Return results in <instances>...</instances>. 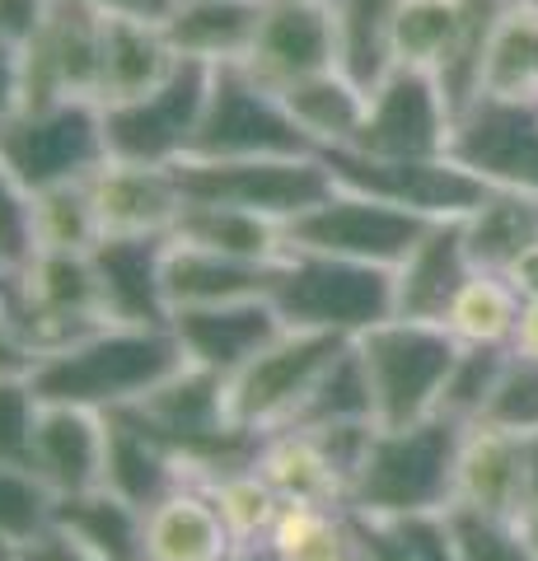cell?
<instances>
[{
	"label": "cell",
	"instance_id": "6da1fadb",
	"mask_svg": "<svg viewBox=\"0 0 538 561\" xmlns=\"http://www.w3.org/2000/svg\"><path fill=\"white\" fill-rule=\"evenodd\" d=\"M187 365L173 328H117L103 323L84 337L51 346L33 360L28 383L38 402L113 412L154 393L169 375Z\"/></svg>",
	"mask_w": 538,
	"mask_h": 561
},
{
	"label": "cell",
	"instance_id": "7a4b0ae2",
	"mask_svg": "<svg viewBox=\"0 0 538 561\" xmlns=\"http://www.w3.org/2000/svg\"><path fill=\"white\" fill-rule=\"evenodd\" d=\"M463 426L449 416H426L412 426H379L346 491V511L366 519H393L455 505V463Z\"/></svg>",
	"mask_w": 538,
	"mask_h": 561
},
{
	"label": "cell",
	"instance_id": "3957f363",
	"mask_svg": "<svg viewBox=\"0 0 538 561\" xmlns=\"http://www.w3.org/2000/svg\"><path fill=\"white\" fill-rule=\"evenodd\" d=\"M267 300L286 328L360 337L375 323L393 319V267L328 253H286Z\"/></svg>",
	"mask_w": 538,
	"mask_h": 561
},
{
	"label": "cell",
	"instance_id": "277c9868",
	"mask_svg": "<svg viewBox=\"0 0 538 561\" xmlns=\"http://www.w3.org/2000/svg\"><path fill=\"white\" fill-rule=\"evenodd\" d=\"M356 351L370 375L379 426H412V421L436 416L445 375L459 356V342L440 323L385 319L370 332H360Z\"/></svg>",
	"mask_w": 538,
	"mask_h": 561
},
{
	"label": "cell",
	"instance_id": "5b68a950",
	"mask_svg": "<svg viewBox=\"0 0 538 561\" xmlns=\"http://www.w3.org/2000/svg\"><path fill=\"white\" fill-rule=\"evenodd\" d=\"M193 154L197 160H276V154L290 160L319 150L272 84L257 80L249 66H216Z\"/></svg>",
	"mask_w": 538,
	"mask_h": 561
},
{
	"label": "cell",
	"instance_id": "8992f818",
	"mask_svg": "<svg viewBox=\"0 0 538 561\" xmlns=\"http://www.w3.org/2000/svg\"><path fill=\"white\" fill-rule=\"evenodd\" d=\"M0 160L28 192L84 183L108 164L99 99H57L38 108H20L0 127Z\"/></svg>",
	"mask_w": 538,
	"mask_h": 561
},
{
	"label": "cell",
	"instance_id": "52a82bcc",
	"mask_svg": "<svg viewBox=\"0 0 538 561\" xmlns=\"http://www.w3.org/2000/svg\"><path fill=\"white\" fill-rule=\"evenodd\" d=\"M206 90H211V66L183 61L169 70L150 94L103 103V140L108 160L123 164H160L173 169L193 154V140L202 127Z\"/></svg>",
	"mask_w": 538,
	"mask_h": 561
},
{
	"label": "cell",
	"instance_id": "ba28073f",
	"mask_svg": "<svg viewBox=\"0 0 538 561\" xmlns=\"http://www.w3.org/2000/svg\"><path fill=\"white\" fill-rule=\"evenodd\" d=\"M173 169H179L187 202L253 210V216H267L276 225H290L337 187L323 154H290V160L282 154L276 160H197V154H187Z\"/></svg>",
	"mask_w": 538,
	"mask_h": 561
},
{
	"label": "cell",
	"instance_id": "9c48e42d",
	"mask_svg": "<svg viewBox=\"0 0 538 561\" xmlns=\"http://www.w3.org/2000/svg\"><path fill=\"white\" fill-rule=\"evenodd\" d=\"M431 225L436 220L416 216V210L337 183L319 206H309L305 216L286 225V253H328L370 262V267H398Z\"/></svg>",
	"mask_w": 538,
	"mask_h": 561
},
{
	"label": "cell",
	"instance_id": "30bf717a",
	"mask_svg": "<svg viewBox=\"0 0 538 561\" xmlns=\"http://www.w3.org/2000/svg\"><path fill=\"white\" fill-rule=\"evenodd\" d=\"M356 337H337V332H300L286 328L276 342H267L239 375L225 379V402H230V421L249 435H272L286 426V416L300 408V398L314 389V379L342 356V346Z\"/></svg>",
	"mask_w": 538,
	"mask_h": 561
},
{
	"label": "cell",
	"instance_id": "8fae6325",
	"mask_svg": "<svg viewBox=\"0 0 538 561\" xmlns=\"http://www.w3.org/2000/svg\"><path fill=\"white\" fill-rule=\"evenodd\" d=\"M5 290H10L14 323H20L24 342L33 346V360L51 346H66V342L84 337V332L103 328L99 280H94L90 253L38 249L20 272L5 276Z\"/></svg>",
	"mask_w": 538,
	"mask_h": 561
},
{
	"label": "cell",
	"instance_id": "7c38bea8",
	"mask_svg": "<svg viewBox=\"0 0 538 561\" xmlns=\"http://www.w3.org/2000/svg\"><path fill=\"white\" fill-rule=\"evenodd\" d=\"M323 164L333 169L342 187L370 192V197L416 210L426 220H463L492 192L478 173H468L449 154H436V160H379V154L360 150H323Z\"/></svg>",
	"mask_w": 538,
	"mask_h": 561
},
{
	"label": "cell",
	"instance_id": "4fadbf2b",
	"mask_svg": "<svg viewBox=\"0 0 538 561\" xmlns=\"http://www.w3.org/2000/svg\"><path fill=\"white\" fill-rule=\"evenodd\" d=\"M449 131H455V113L436 76L393 66L366 94V122L342 150L379 154V160H436V154H449Z\"/></svg>",
	"mask_w": 538,
	"mask_h": 561
},
{
	"label": "cell",
	"instance_id": "5bb4252c",
	"mask_svg": "<svg viewBox=\"0 0 538 561\" xmlns=\"http://www.w3.org/2000/svg\"><path fill=\"white\" fill-rule=\"evenodd\" d=\"M103 20L108 14H99L84 0H51L47 20L24 43L20 108H38V103H57V99H99Z\"/></svg>",
	"mask_w": 538,
	"mask_h": 561
},
{
	"label": "cell",
	"instance_id": "9a60e30c",
	"mask_svg": "<svg viewBox=\"0 0 538 561\" xmlns=\"http://www.w3.org/2000/svg\"><path fill=\"white\" fill-rule=\"evenodd\" d=\"M449 160L488 187L538 197V99H478L455 117Z\"/></svg>",
	"mask_w": 538,
	"mask_h": 561
},
{
	"label": "cell",
	"instance_id": "2e32d148",
	"mask_svg": "<svg viewBox=\"0 0 538 561\" xmlns=\"http://www.w3.org/2000/svg\"><path fill=\"white\" fill-rule=\"evenodd\" d=\"M169 234H103L90 262L99 280L103 323L117 328H169L173 305L164 295Z\"/></svg>",
	"mask_w": 538,
	"mask_h": 561
},
{
	"label": "cell",
	"instance_id": "e0dca14e",
	"mask_svg": "<svg viewBox=\"0 0 538 561\" xmlns=\"http://www.w3.org/2000/svg\"><path fill=\"white\" fill-rule=\"evenodd\" d=\"M249 70L276 94L286 84L337 66V33L328 0H263V20L249 51Z\"/></svg>",
	"mask_w": 538,
	"mask_h": 561
},
{
	"label": "cell",
	"instance_id": "ac0fdd59",
	"mask_svg": "<svg viewBox=\"0 0 538 561\" xmlns=\"http://www.w3.org/2000/svg\"><path fill=\"white\" fill-rule=\"evenodd\" d=\"M173 337L187 365H202L220 379L239 375L244 365L286 332L272 300H230V305H187L173 309Z\"/></svg>",
	"mask_w": 538,
	"mask_h": 561
},
{
	"label": "cell",
	"instance_id": "d6986e66",
	"mask_svg": "<svg viewBox=\"0 0 538 561\" xmlns=\"http://www.w3.org/2000/svg\"><path fill=\"white\" fill-rule=\"evenodd\" d=\"M84 183H90L99 239L103 234H173V225H179L187 206L179 169H160V164L108 160Z\"/></svg>",
	"mask_w": 538,
	"mask_h": 561
},
{
	"label": "cell",
	"instance_id": "ffe728a7",
	"mask_svg": "<svg viewBox=\"0 0 538 561\" xmlns=\"http://www.w3.org/2000/svg\"><path fill=\"white\" fill-rule=\"evenodd\" d=\"M179 482H187L179 449L150 426L136 402L103 412V486L131 501L136 511H150Z\"/></svg>",
	"mask_w": 538,
	"mask_h": 561
},
{
	"label": "cell",
	"instance_id": "44dd1931",
	"mask_svg": "<svg viewBox=\"0 0 538 561\" xmlns=\"http://www.w3.org/2000/svg\"><path fill=\"white\" fill-rule=\"evenodd\" d=\"M473 272L478 267L463 239V220H436L416 239V249L393 267V319L445 328L449 305Z\"/></svg>",
	"mask_w": 538,
	"mask_h": 561
},
{
	"label": "cell",
	"instance_id": "7402d4cb",
	"mask_svg": "<svg viewBox=\"0 0 538 561\" xmlns=\"http://www.w3.org/2000/svg\"><path fill=\"white\" fill-rule=\"evenodd\" d=\"M28 468L51 486V496L103 486V412L43 402Z\"/></svg>",
	"mask_w": 538,
	"mask_h": 561
},
{
	"label": "cell",
	"instance_id": "603a6c76",
	"mask_svg": "<svg viewBox=\"0 0 538 561\" xmlns=\"http://www.w3.org/2000/svg\"><path fill=\"white\" fill-rule=\"evenodd\" d=\"M282 262L225 257L211 249H193L169 234L164 253V295L173 309L187 305H230V300H267Z\"/></svg>",
	"mask_w": 538,
	"mask_h": 561
},
{
	"label": "cell",
	"instance_id": "cb8c5ba5",
	"mask_svg": "<svg viewBox=\"0 0 538 561\" xmlns=\"http://www.w3.org/2000/svg\"><path fill=\"white\" fill-rule=\"evenodd\" d=\"M230 552L234 534L202 482H179L146 511V561H225Z\"/></svg>",
	"mask_w": 538,
	"mask_h": 561
},
{
	"label": "cell",
	"instance_id": "d4e9b609",
	"mask_svg": "<svg viewBox=\"0 0 538 561\" xmlns=\"http://www.w3.org/2000/svg\"><path fill=\"white\" fill-rule=\"evenodd\" d=\"M455 505H473L488 515L525 511V468H519V435L473 421L463 426L455 463Z\"/></svg>",
	"mask_w": 538,
	"mask_h": 561
},
{
	"label": "cell",
	"instance_id": "484cf974",
	"mask_svg": "<svg viewBox=\"0 0 538 561\" xmlns=\"http://www.w3.org/2000/svg\"><path fill=\"white\" fill-rule=\"evenodd\" d=\"M257 20H263V0H179L164 20V33L183 61L202 66H244Z\"/></svg>",
	"mask_w": 538,
	"mask_h": 561
},
{
	"label": "cell",
	"instance_id": "4316f807",
	"mask_svg": "<svg viewBox=\"0 0 538 561\" xmlns=\"http://www.w3.org/2000/svg\"><path fill=\"white\" fill-rule=\"evenodd\" d=\"M179 66L164 24L154 20H103V76H99V103L150 94L169 70Z\"/></svg>",
	"mask_w": 538,
	"mask_h": 561
},
{
	"label": "cell",
	"instance_id": "83f0119b",
	"mask_svg": "<svg viewBox=\"0 0 538 561\" xmlns=\"http://www.w3.org/2000/svg\"><path fill=\"white\" fill-rule=\"evenodd\" d=\"M51 529L71 534L80 548H90L103 561H146V511H136L108 486L57 496Z\"/></svg>",
	"mask_w": 538,
	"mask_h": 561
},
{
	"label": "cell",
	"instance_id": "f1b7e54d",
	"mask_svg": "<svg viewBox=\"0 0 538 561\" xmlns=\"http://www.w3.org/2000/svg\"><path fill=\"white\" fill-rule=\"evenodd\" d=\"M463 239H468V253H473V267L511 272L538 243V197L534 192L492 187L463 216Z\"/></svg>",
	"mask_w": 538,
	"mask_h": 561
},
{
	"label": "cell",
	"instance_id": "f546056e",
	"mask_svg": "<svg viewBox=\"0 0 538 561\" xmlns=\"http://www.w3.org/2000/svg\"><path fill=\"white\" fill-rule=\"evenodd\" d=\"M290 117L300 122V131L314 140V150H342L352 146L360 122H366V90L342 76V70H319V76H305L282 90Z\"/></svg>",
	"mask_w": 538,
	"mask_h": 561
},
{
	"label": "cell",
	"instance_id": "4dcf8cb0",
	"mask_svg": "<svg viewBox=\"0 0 538 561\" xmlns=\"http://www.w3.org/2000/svg\"><path fill=\"white\" fill-rule=\"evenodd\" d=\"M253 463L286 505H346V486L337 478V468L323 459L314 435L272 431L263 435Z\"/></svg>",
	"mask_w": 538,
	"mask_h": 561
},
{
	"label": "cell",
	"instance_id": "1f68e13d",
	"mask_svg": "<svg viewBox=\"0 0 538 561\" xmlns=\"http://www.w3.org/2000/svg\"><path fill=\"white\" fill-rule=\"evenodd\" d=\"M403 0H328L337 33V70L375 90L393 70V20Z\"/></svg>",
	"mask_w": 538,
	"mask_h": 561
},
{
	"label": "cell",
	"instance_id": "d6a6232c",
	"mask_svg": "<svg viewBox=\"0 0 538 561\" xmlns=\"http://www.w3.org/2000/svg\"><path fill=\"white\" fill-rule=\"evenodd\" d=\"M173 239L193 243V249H211L225 257H253V262H282L286 257V225H276L253 210H234V206H206V202H187Z\"/></svg>",
	"mask_w": 538,
	"mask_h": 561
},
{
	"label": "cell",
	"instance_id": "836d02e7",
	"mask_svg": "<svg viewBox=\"0 0 538 561\" xmlns=\"http://www.w3.org/2000/svg\"><path fill=\"white\" fill-rule=\"evenodd\" d=\"M263 542L276 561H366L346 505H282Z\"/></svg>",
	"mask_w": 538,
	"mask_h": 561
},
{
	"label": "cell",
	"instance_id": "e575fe53",
	"mask_svg": "<svg viewBox=\"0 0 538 561\" xmlns=\"http://www.w3.org/2000/svg\"><path fill=\"white\" fill-rule=\"evenodd\" d=\"M519 313H525V295L515 290L506 272H473L455 295L445 313V332L459 346H511Z\"/></svg>",
	"mask_w": 538,
	"mask_h": 561
},
{
	"label": "cell",
	"instance_id": "d590c367",
	"mask_svg": "<svg viewBox=\"0 0 538 561\" xmlns=\"http://www.w3.org/2000/svg\"><path fill=\"white\" fill-rule=\"evenodd\" d=\"M356 421H375V393H370V375H366V360H360L356 342H346L342 356L314 379V389L300 398V408L286 416L282 431L309 435L328 426H356Z\"/></svg>",
	"mask_w": 538,
	"mask_h": 561
},
{
	"label": "cell",
	"instance_id": "8d00e7d4",
	"mask_svg": "<svg viewBox=\"0 0 538 561\" xmlns=\"http://www.w3.org/2000/svg\"><path fill=\"white\" fill-rule=\"evenodd\" d=\"M482 99H538V5L506 0L488 43Z\"/></svg>",
	"mask_w": 538,
	"mask_h": 561
},
{
	"label": "cell",
	"instance_id": "74e56055",
	"mask_svg": "<svg viewBox=\"0 0 538 561\" xmlns=\"http://www.w3.org/2000/svg\"><path fill=\"white\" fill-rule=\"evenodd\" d=\"M463 0H403L393 20V66L431 70L445 61L449 43L459 33Z\"/></svg>",
	"mask_w": 538,
	"mask_h": 561
},
{
	"label": "cell",
	"instance_id": "f35d334b",
	"mask_svg": "<svg viewBox=\"0 0 538 561\" xmlns=\"http://www.w3.org/2000/svg\"><path fill=\"white\" fill-rule=\"evenodd\" d=\"M33 243H38V249H61V253L94 249L99 220H94L90 183H61V187L33 192Z\"/></svg>",
	"mask_w": 538,
	"mask_h": 561
},
{
	"label": "cell",
	"instance_id": "ab89813d",
	"mask_svg": "<svg viewBox=\"0 0 538 561\" xmlns=\"http://www.w3.org/2000/svg\"><path fill=\"white\" fill-rule=\"evenodd\" d=\"M206 491H211L216 511L225 519V529L234 534V542H263L272 519L282 515V496L272 491V482L257 472V463L249 468H234V472H220V478L202 482Z\"/></svg>",
	"mask_w": 538,
	"mask_h": 561
},
{
	"label": "cell",
	"instance_id": "60d3db41",
	"mask_svg": "<svg viewBox=\"0 0 538 561\" xmlns=\"http://www.w3.org/2000/svg\"><path fill=\"white\" fill-rule=\"evenodd\" d=\"M511 360V346H459L455 365L445 375V389L436 402V416H449L459 426H473L488 412V402L501 383V370Z\"/></svg>",
	"mask_w": 538,
	"mask_h": 561
},
{
	"label": "cell",
	"instance_id": "b9f144b4",
	"mask_svg": "<svg viewBox=\"0 0 538 561\" xmlns=\"http://www.w3.org/2000/svg\"><path fill=\"white\" fill-rule=\"evenodd\" d=\"M51 486L24 463H0V548L14 552L51 529Z\"/></svg>",
	"mask_w": 538,
	"mask_h": 561
},
{
	"label": "cell",
	"instance_id": "7bdbcfd3",
	"mask_svg": "<svg viewBox=\"0 0 538 561\" xmlns=\"http://www.w3.org/2000/svg\"><path fill=\"white\" fill-rule=\"evenodd\" d=\"M449 529H455L459 561H538L519 515H488L473 505H449Z\"/></svg>",
	"mask_w": 538,
	"mask_h": 561
},
{
	"label": "cell",
	"instance_id": "ee69618b",
	"mask_svg": "<svg viewBox=\"0 0 538 561\" xmlns=\"http://www.w3.org/2000/svg\"><path fill=\"white\" fill-rule=\"evenodd\" d=\"M482 421H488V426H501V431H515V435L538 431V356L511 351V360H506V370H501V383H496Z\"/></svg>",
	"mask_w": 538,
	"mask_h": 561
},
{
	"label": "cell",
	"instance_id": "f6af8a7d",
	"mask_svg": "<svg viewBox=\"0 0 538 561\" xmlns=\"http://www.w3.org/2000/svg\"><path fill=\"white\" fill-rule=\"evenodd\" d=\"M38 412H43V402L33 393L28 375H0V463L28 468Z\"/></svg>",
	"mask_w": 538,
	"mask_h": 561
},
{
	"label": "cell",
	"instance_id": "bcb514c9",
	"mask_svg": "<svg viewBox=\"0 0 538 561\" xmlns=\"http://www.w3.org/2000/svg\"><path fill=\"white\" fill-rule=\"evenodd\" d=\"M33 192L0 160V272L14 276L33 257Z\"/></svg>",
	"mask_w": 538,
	"mask_h": 561
},
{
	"label": "cell",
	"instance_id": "7dc6e473",
	"mask_svg": "<svg viewBox=\"0 0 538 561\" xmlns=\"http://www.w3.org/2000/svg\"><path fill=\"white\" fill-rule=\"evenodd\" d=\"M33 370V346L24 342L20 323L10 313V290L5 276H0V375H28Z\"/></svg>",
	"mask_w": 538,
	"mask_h": 561
},
{
	"label": "cell",
	"instance_id": "c3c4849f",
	"mask_svg": "<svg viewBox=\"0 0 538 561\" xmlns=\"http://www.w3.org/2000/svg\"><path fill=\"white\" fill-rule=\"evenodd\" d=\"M24 103V47L0 33V127L20 113Z\"/></svg>",
	"mask_w": 538,
	"mask_h": 561
},
{
	"label": "cell",
	"instance_id": "681fc988",
	"mask_svg": "<svg viewBox=\"0 0 538 561\" xmlns=\"http://www.w3.org/2000/svg\"><path fill=\"white\" fill-rule=\"evenodd\" d=\"M14 561H103V557H94L90 548H80L71 534L47 529L33 542H24V548H14Z\"/></svg>",
	"mask_w": 538,
	"mask_h": 561
},
{
	"label": "cell",
	"instance_id": "f907efd6",
	"mask_svg": "<svg viewBox=\"0 0 538 561\" xmlns=\"http://www.w3.org/2000/svg\"><path fill=\"white\" fill-rule=\"evenodd\" d=\"M47 5L51 0H0V33L24 47L33 33H38V24L47 20Z\"/></svg>",
	"mask_w": 538,
	"mask_h": 561
},
{
	"label": "cell",
	"instance_id": "816d5d0a",
	"mask_svg": "<svg viewBox=\"0 0 538 561\" xmlns=\"http://www.w3.org/2000/svg\"><path fill=\"white\" fill-rule=\"evenodd\" d=\"M99 14H113V20H154L164 24L173 14V0H84Z\"/></svg>",
	"mask_w": 538,
	"mask_h": 561
},
{
	"label": "cell",
	"instance_id": "f5cc1de1",
	"mask_svg": "<svg viewBox=\"0 0 538 561\" xmlns=\"http://www.w3.org/2000/svg\"><path fill=\"white\" fill-rule=\"evenodd\" d=\"M519 468H525V511H529V505H538V431L519 435Z\"/></svg>",
	"mask_w": 538,
	"mask_h": 561
},
{
	"label": "cell",
	"instance_id": "db71d44e",
	"mask_svg": "<svg viewBox=\"0 0 538 561\" xmlns=\"http://www.w3.org/2000/svg\"><path fill=\"white\" fill-rule=\"evenodd\" d=\"M511 351H519V356H538V300H525V313H519Z\"/></svg>",
	"mask_w": 538,
	"mask_h": 561
},
{
	"label": "cell",
	"instance_id": "11a10c76",
	"mask_svg": "<svg viewBox=\"0 0 538 561\" xmlns=\"http://www.w3.org/2000/svg\"><path fill=\"white\" fill-rule=\"evenodd\" d=\"M506 276L515 280V290L525 295V300H538V243H534V249H529L525 257L515 262V267H511Z\"/></svg>",
	"mask_w": 538,
	"mask_h": 561
},
{
	"label": "cell",
	"instance_id": "9f6ffc18",
	"mask_svg": "<svg viewBox=\"0 0 538 561\" xmlns=\"http://www.w3.org/2000/svg\"><path fill=\"white\" fill-rule=\"evenodd\" d=\"M225 561H276V557H272L267 542H234V552Z\"/></svg>",
	"mask_w": 538,
	"mask_h": 561
},
{
	"label": "cell",
	"instance_id": "6f0895ef",
	"mask_svg": "<svg viewBox=\"0 0 538 561\" xmlns=\"http://www.w3.org/2000/svg\"><path fill=\"white\" fill-rule=\"evenodd\" d=\"M519 524H525V534H529V542L538 548V505H529L525 515H519Z\"/></svg>",
	"mask_w": 538,
	"mask_h": 561
},
{
	"label": "cell",
	"instance_id": "680465c9",
	"mask_svg": "<svg viewBox=\"0 0 538 561\" xmlns=\"http://www.w3.org/2000/svg\"><path fill=\"white\" fill-rule=\"evenodd\" d=\"M0 561H10V552H5V548H0Z\"/></svg>",
	"mask_w": 538,
	"mask_h": 561
},
{
	"label": "cell",
	"instance_id": "91938a15",
	"mask_svg": "<svg viewBox=\"0 0 538 561\" xmlns=\"http://www.w3.org/2000/svg\"><path fill=\"white\" fill-rule=\"evenodd\" d=\"M525 5H538V0H525Z\"/></svg>",
	"mask_w": 538,
	"mask_h": 561
},
{
	"label": "cell",
	"instance_id": "94428289",
	"mask_svg": "<svg viewBox=\"0 0 538 561\" xmlns=\"http://www.w3.org/2000/svg\"><path fill=\"white\" fill-rule=\"evenodd\" d=\"M10 561H14V552H10Z\"/></svg>",
	"mask_w": 538,
	"mask_h": 561
},
{
	"label": "cell",
	"instance_id": "6125c7cd",
	"mask_svg": "<svg viewBox=\"0 0 538 561\" xmlns=\"http://www.w3.org/2000/svg\"><path fill=\"white\" fill-rule=\"evenodd\" d=\"M173 5H179V0H173Z\"/></svg>",
	"mask_w": 538,
	"mask_h": 561
}]
</instances>
